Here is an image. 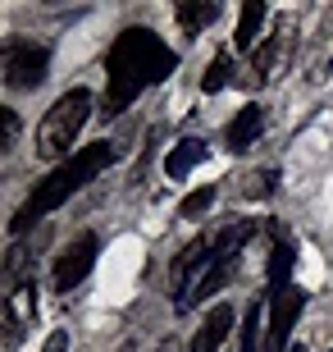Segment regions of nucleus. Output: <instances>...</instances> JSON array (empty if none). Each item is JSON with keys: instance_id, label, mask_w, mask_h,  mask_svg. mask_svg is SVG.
Wrapping results in <instances>:
<instances>
[{"instance_id": "ddd939ff", "label": "nucleus", "mask_w": 333, "mask_h": 352, "mask_svg": "<svg viewBox=\"0 0 333 352\" xmlns=\"http://www.w3.org/2000/svg\"><path fill=\"white\" fill-rule=\"evenodd\" d=\"M260 23H265V5H260V0H246L242 14H238V28H233V46H238V51H256Z\"/></svg>"}, {"instance_id": "2eb2a0df", "label": "nucleus", "mask_w": 333, "mask_h": 352, "mask_svg": "<svg viewBox=\"0 0 333 352\" xmlns=\"http://www.w3.org/2000/svg\"><path fill=\"white\" fill-rule=\"evenodd\" d=\"M215 197H219V188H196L192 197H183L179 215H183V220H196V215H205V210L215 206Z\"/></svg>"}, {"instance_id": "f8f14e48", "label": "nucleus", "mask_w": 333, "mask_h": 352, "mask_svg": "<svg viewBox=\"0 0 333 352\" xmlns=\"http://www.w3.org/2000/svg\"><path fill=\"white\" fill-rule=\"evenodd\" d=\"M205 156H210V146H205V142H196V138H183V142L165 156V174H169V179H187V174H192Z\"/></svg>"}, {"instance_id": "0eeeda50", "label": "nucleus", "mask_w": 333, "mask_h": 352, "mask_svg": "<svg viewBox=\"0 0 333 352\" xmlns=\"http://www.w3.org/2000/svg\"><path fill=\"white\" fill-rule=\"evenodd\" d=\"M0 320H5V348H19L27 339V329L37 325V274H19L5 288Z\"/></svg>"}, {"instance_id": "a211bd4d", "label": "nucleus", "mask_w": 333, "mask_h": 352, "mask_svg": "<svg viewBox=\"0 0 333 352\" xmlns=\"http://www.w3.org/2000/svg\"><path fill=\"white\" fill-rule=\"evenodd\" d=\"M41 352H69V334H65V329H55L51 339H46V348H41Z\"/></svg>"}, {"instance_id": "20e7f679", "label": "nucleus", "mask_w": 333, "mask_h": 352, "mask_svg": "<svg viewBox=\"0 0 333 352\" xmlns=\"http://www.w3.org/2000/svg\"><path fill=\"white\" fill-rule=\"evenodd\" d=\"M219 248H224V224H215V229H205V234H196L187 248L174 256V265H169V293H174V311H187L196 302V288L205 284V274H210V265H215Z\"/></svg>"}, {"instance_id": "6ab92c4d", "label": "nucleus", "mask_w": 333, "mask_h": 352, "mask_svg": "<svg viewBox=\"0 0 333 352\" xmlns=\"http://www.w3.org/2000/svg\"><path fill=\"white\" fill-rule=\"evenodd\" d=\"M292 352H306V348H301V343H292Z\"/></svg>"}, {"instance_id": "f257e3e1", "label": "nucleus", "mask_w": 333, "mask_h": 352, "mask_svg": "<svg viewBox=\"0 0 333 352\" xmlns=\"http://www.w3.org/2000/svg\"><path fill=\"white\" fill-rule=\"evenodd\" d=\"M179 65V55L165 46L160 32L151 28H124L105 55V101H101V115L115 119L124 115L133 101H137L146 87L165 82Z\"/></svg>"}, {"instance_id": "7ed1b4c3", "label": "nucleus", "mask_w": 333, "mask_h": 352, "mask_svg": "<svg viewBox=\"0 0 333 352\" xmlns=\"http://www.w3.org/2000/svg\"><path fill=\"white\" fill-rule=\"evenodd\" d=\"M91 119V91L87 87H69L60 101L46 110V119L37 124V156L41 160H60L73 156V142L82 124Z\"/></svg>"}, {"instance_id": "6e6552de", "label": "nucleus", "mask_w": 333, "mask_h": 352, "mask_svg": "<svg viewBox=\"0 0 333 352\" xmlns=\"http://www.w3.org/2000/svg\"><path fill=\"white\" fill-rule=\"evenodd\" d=\"M96 252H101V238H96V234H78L73 243H69V248L55 256V274H51L55 293H73V288L91 274V265H96Z\"/></svg>"}, {"instance_id": "1a4fd4ad", "label": "nucleus", "mask_w": 333, "mask_h": 352, "mask_svg": "<svg viewBox=\"0 0 333 352\" xmlns=\"http://www.w3.org/2000/svg\"><path fill=\"white\" fill-rule=\"evenodd\" d=\"M260 133H265V105L251 101V105H242V110L229 119V129H224V151L242 156L246 146H256Z\"/></svg>"}, {"instance_id": "aec40b11", "label": "nucleus", "mask_w": 333, "mask_h": 352, "mask_svg": "<svg viewBox=\"0 0 333 352\" xmlns=\"http://www.w3.org/2000/svg\"><path fill=\"white\" fill-rule=\"evenodd\" d=\"M329 352H333V348H329Z\"/></svg>"}, {"instance_id": "9d476101", "label": "nucleus", "mask_w": 333, "mask_h": 352, "mask_svg": "<svg viewBox=\"0 0 333 352\" xmlns=\"http://www.w3.org/2000/svg\"><path fill=\"white\" fill-rule=\"evenodd\" d=\"M229 334H233V307L229 302H215V307L205 311V320H201V329H196V339H192L187 352H219L229 343Z\"/></svg>"}, {"instance_id": "f3484780", "label": "nucleus", "mask_w": 333, "mask_h": 352, "mask_svg": "<svg viewBox=\"0 0 333 352\" xmlns=\"http://www.w3.org/2000/svg\"><path fill=\"white\" fill-rule=\"evenodd\" d=\"M5 129H0V151H10L14 146V138H19V115H14V110H5Z\"/></svg>"}, {"instance_id": "39448f33", "label": "nucleus", "mask_w": 333, "mask_h": 352, "mask_svg": "<svg viewBox=\"0 0 333 352\" xmlns=\"http://www.w3.org/2000/svg\"><path fill=\"white\" fill-rule=\"evenodd\" d=\"M51 69V46H41L32 37H10L0 46V74H5V87L14 91H27L37 87Z\"/></svg>"}, {"instance_id": "9b49d317", "label": "nucleus", "mask_w": 333, "mask_h": 352, "mask_svg": "<svg viewBox=\"0 0 333 352\" xmlns=\"http://www.w3.org/2000/svg\"><path fill=\"white\" fill-rule=\"evenodd\" d=\"M174 19H179L183 41H196V32L219 19V5H215V0H183L179 10H174Z\"/></svg>"}, {"instance_id": "dca6fc26", "label": "nucleus", "mask_w": 333, "mask_h": 352, "mask_svg": "<svg viewBox=\"0 0 333 352\" xmlns=\"http://www.w3.org/2000/svg\"><path fill=\"white\" fill-rule=\"evenodd\" d=\"M274 188H279V170H256L246 174V197H274Z\"/></svg>"}, {"instance_id": "423d86ee", "label": "nucleus", "mask_w": 333, "mask_h": 352, "mask_svg": "<svg viewBox=\"0 0 333 352\" xmlns=\"http://www.w3.org/2000/svg\"><path fill=\"white\" fill-rule=\"evenodd\" d=\"M292 55H297V23L292 19H274L269 37H260V46L251 51V82L265 87V82H274L279 74H288Z\"/></svg>"}, {"instance_id": "f03ea898", "label": "nucleus", "mask_w": 333, "mask_h": 352, "mask_svg": "<svg viewBox=\"0 0 333 352\" xmlns=\"http://www.w3.org/2000/svg\"><path fill=\"white\" fill-rule=\"evenodd\" d=\"M105 165H115V146L110 142H91V146H78L69 160H60L46 179L27 192V201L19 210H14V220H10V234H23V229H32L37 220H46L51 210H60L73 192H82L96 174L105 170Z\"/></svg>"}, {"instance_id": "4468645a", "label": "nucleus", "mask_w": 333, "mask_h": 352, "mask_svg": "<svg viewBox=\"0 0 333 352\" xmlns=\"http://www.w3.org/2000/svg\"><path fill=\"white\" fill-rule=\"evenodd\" d=\"M233 82V55L229 51H219L210 65H205V78H201V91L205 96H215V91H224Z\"/></svg>"}]
</instances>
